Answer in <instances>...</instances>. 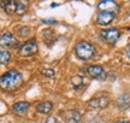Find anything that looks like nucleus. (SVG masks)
<instances>
[{"label": "nucleus", "mask_w": 130, "mask_h": 123, "mask_svg": "<svg viewBox=\"0 0 130 123\" xmlns=\"http://www.w3.org/2000/svg\"><path fill=\"white\" fill-rule=\"evenodd\" d=\"M126 54H128V57L130 58V43L128 45V47H126Z\"/></svg>", "instance_id": "nucleus-21"}, {"label": "nucleus", "mask_w": 130, "mask_h": 123, "mask_svg": "<svg viewBox=\"0 0 130 123\" xmlns=\"http://www.w3.org/2000/svg\"><path fill=\"white\" fill-rule=\"evenodd\" d=\"M76 56L82 60H89L94 56V47L93 45L88 41H79L75 46Z\"/></svg>", "instance_id": "nucleus-2"}, {"label": "nucleus", "mask_w": 130, "mask_h": 123, "mask_svg": "<svg viewBox=\"0 0 130 123\" xmlns=\"http://www.w3.org/2000/svg\"><path fill=\"white\" fill-rule=\"evenodd\" d=\"M16 45H17V41H16V38L11 33H4L1 35V47L4 48L6 47H13L16 48Z\"/></svg>", "instance_id": "nucleus-9"}, {"label": "nucleus", "mask_w": 130, "mask_h": 123, "mask_svg": "<svg viewBox=\"0 0 130 123\" xmlns=\"http://www.w3.org/2000/svg\"><path fill=\"white\" fill-rule=\"evenodd\" d=\"M19 54L22 57H30L32 54L37 52V45L34 40H29L27 42H24L18 50Z\"/></svg>", "instance_id": "nucleus-4"}, {"label": "nucleus", "mask_w": 130, "mask_h": 123, "mask_svg": "<svg viewBox=\"0 0 130 123\" xmlns=\"http://www.w3.org/2000/svg\"><path fill=\"white\" fill-rule=\"evenodd\" d=\"M117 106L118 109L125 110L130 107V95L129 94H123L117 99Z\"/></svg>", "instance_id": "nucleus-13"}, {"label": "nucleus", "mask_w": 130, "mask_h": 123, "mask_svg": "<svg viewBox=\"0 0 130 123\" xmlns=\"http://www.w3.org/2000/svg\"><path fill=\"white\" fill-rule=\"evenodd\" d=\"M53 107V104H52L51 101H41V103H39L36 106V111L39 114H43L46 115L48 114L50 111L52 110Z\"/></svg>", "instance_id": "nucleus-14"}, {"label": "nucleus", "mask_w": 130, "mask_h": 123, "mask_svg": "<svg viewBox=\"0 0 130 123\" xmlns=\"http://www.w3.org/2000/svg\"><path fill=\"white\" fill-rule=\"evenodd\" d=\"M3 9L6 13L9 14H14L17 12V6H18V1L14 0H7V1H1Z\"/></svg>", "instance_id": "nucleus-10"}, {"label": "nucleus", "mask_w": 130, "mask_h": 123, "mask_svg": "<svg viewBox=\"0 0 130 123\" xmlns=\"http://www.w3.org/2000/svg\"><path fill=\"white\" fill-rule=\"evenodd\" d=\"M30 30H29L28 27H22L19 29V35H29Z\"/></svg>", "instance_id": "nucleus-19"}, {"label": "nucleus", "mask_w": 130, "mask_h": 123, "mask_svg": "<svg viewBox=\"0 0 130 123\" xmlns=\"http://www.w3.org/2000/svg\"><path fill=\"white\" fill-rule=\"evenodd\" d=\"M81 119V114L76 110H70L65 114V122L66 123H78Z\"/></svg>", "instance_id": "nucleus-12"}, {"label": "nucleus", "mask_w": 130, "mask_h": 123, "mask_svg": "<svg viewBox=\"0 0 130 123\" xmlns=\"http://www.w3.org/2000/svg\"><path fill=\"white\" fill-rule=\"evenodd\" d=\"M116 123H130L129 121H117Z\"/></svg>", "instance_id": "nucleus-22"}, {"label": "nucleus", "mask_w": 130, "mask_h": 123, "mask_svg": "<svg viewBox=\"0 0 130 123\" xmlns=\"http://www.w3.org/2000/svg\"><path fill=\"white\" fill-rule=\"evenodd\" d=\"M115 19V13L111 12H99L96 16V23L99 25H108Z\"/></svg>", "instance_id": "nucleus-8"}, {"label": "nucleus", "mask_w": 130, "mask_h": 123, "mask_svg": "<svg viewBox=\"0 0 130 123\" xmlns=\"http://www.w3.org/2000/svg\"><path fill=\"white\" fill-rule=\"evenodd\" d=\"M101 38L106 41L107 43H110V45H113V43L117 42V40L119 39L121 36V33H119V30L116 28H111V29H104L101 30Z\"/></svg>", "instance_id": "nucleus-3"}, {"label": "nucleus", "mask_w": 130, "mask_h": 123, "mask_svg": "<svg viewBox=\"0 0 130 123\" xmlns=\"http://www.w3.org/2000/svg\"><path fill=\"white\" fill-rule=\"evenodd\" d=\"M108 105V99L106 97H98L88 101V106L92 109H104Z\"/></svg>", "instance_id": "nucleus-7"}, {"label": "nucleus", "mask_w": 130, "mask_h": 123, "mask_svg": "<svg viewBox=\"0 0 130 123\" xmlns=\"http://www.w3.org/2000/svg\"><path fill=\"white\" fill-rule=\"evenodd\" d=\"M41 72L45 76H47V77H54V71L52 70V69H50V68H45V69H42Z\"/></svg>", "instance_id": "nucleus-18"}, {"label": "nucleus", "mask_w": 130, "mask_h": 123, "mask_svg": "<svg viewBox=\"0 0 130 123\" xmlns=\"http://www.w3.org/2000/svg\"><path fill=\"white\" fill-rule=\"evenodd\" d=\"M42 23H46V24H56L57 21L54 18H47V19H42Z\"/></svg>", "instance_id": "nucleus-20"}, {"label": "nucleus", "mask_w": 130, "mask_h": 123, "mask_svg": "<svg viewBox=\"0 0 130 123\" xmlns=\"http://www.w3.org/2000/svg\"><path fill=\"white\" fill-rule=\"evenodd\" d=\"M25 11H27V7H25V5H24L23 3L18 1V6H17V12H16V14H18V16H22V14L25 13Z\"/></svg>", "instance_id": "nucleus-17"}, {"label": "nucleus", "mask_w": 130, "mask_h": 123, "mask_svg": "<svg viewBox=\"0 0 130 123\" xmlns=\"http://www.w3.org/2000/svg\"><path fill=\"white\" fill-rule=\"evenodd\" d=\"M10 58H11V54H10L9 51L1 48V52H0V62H1V64H3V65H6L10 62Z\"/></svg>", "instance_id": "nucleus-15"}, {"label": "nucleus", "mask_w": 130, "mask_h": 123, "mask_svg": "<svg viewBox=\"0 0 130 123\" xmlns=\"http://www.w3.org/2000/svg\"><path fill=\"white\" fill-rule=\"evenodd\" d=\"M87 74L95 80H104L106 77V72L100 65H90L87 68Z\"/></svg>", "instance_id": "nucleus-6"}, {"label": "nucleus", "mask_w": 130, "mask_h": 123, "mask_svg": "<svg viewBox=\"0 0 130 123\" xmlns=\"http://www.w3.org/2000/svg\"><path fill=\"white\" fill-rule=\"evenodd\" d=\"M98 9L100 12H111V13H117L119 11V5L116 1L112 0H104L98 4Z\"/></svg>", "instance_id": "nucleus-5"}, {"label": "nucleus", "mask_w": 130, "mask_h": 123, "mask_svg": "<svg viewBox=\"0 0 130 123\" xmlns=\"http://www.w3.org/2000/svg\"><path fill=\"white\" fill-rule=\"evenodd\" d=\"M71 83H72V87L78 89V88H82L83 87V77L82 76H75L74 79L71 80Z\"/></svg>", "instance_id": "nucleus-16"}, {"label": "nucleus", "mask_w": 130, "mask_h": 123, "mask_svg": "<svg viewBox=\"0 0 130 123\" xmlns=\"http://www.w3.org/2000/svg\"><path fill=\"white\" fill-rule=\"evenodd\" d=\"M29 109V103L27 101H18L12 105V111L17 115H24Z\"/></svg>", "instance_id": "nucleus-11"}, {"label": "nucleus", "mask_w": 130, "mask_h": 123, "mask_svg": "<svg viewBox=\"0 0 130 123\" xmlns=\"http://www.w3.org/2000/svg\"><path fill=\"white\" fill-rule=\"evenodd\" d=\"M22 75L19 74L17 70H10L7 72H5L4 75L1 76V80H0V83H1V87L3 89L6 90H11V89H16L18 88L19 86L22 85Z\"/></svg>", "instance_id": "nucleus-1"}]
</instances>
